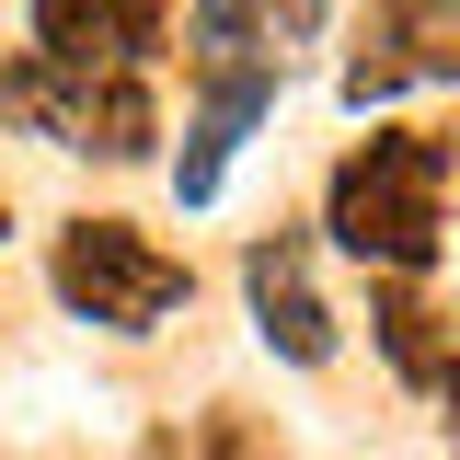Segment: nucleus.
I'll return each mask as SVG.
<instances>
[{
	"instance_id": "1",
	"label": "nucleus",
	"mask_w": 460,
	"mask_h": 460,
	"mask_svg": "<svg viewBox=\"0 0 460 460\" xmlns=\"http://www.w3.org/2000/svg\"><path fill=\"white\" fill-rule=\"evenodd\" d=\"M323 230H334L357 265H380V277H426L438 265V230H449V138H426V127L357 138L334 162Z\"/></svg>"
},
{
	"instance_id": "2",
	"label": "nucleus",
	"mask_w": 460,
	"mask_h": 460,
	"mask_svg": "<svg viewBox=\"0 0 460 460\" xmlns=\"http://www.w3.org/2000/svg\"><path fill=\"white\" fill-rule=\"evenodd\" d=\"M47 277H58V299H69L81 323H104V334H150V323H172V311L196 299V277L172 265L150 230H127V219H69L58 253H47Z\"/></svg>"
},
{
	"instance_id": "3",
	"label": "nucleus",
	"mask_w": 460,
	"mask_h": 460,
	"mask_svg": "<svg viewBox=\"0 0 460 460\" xmlns=\"http://www.w3.org/2000/svg\"><path fill=\"white\" fill-rule=\"evenodd\" d=\"M0 115L58 138V150H93V162H150V138H162L150 81H81L58 58H12L0 69Z\"/></svg>"
},
{
	"instance_id": "4",
	"label": "nucleus",
	"mask_w": 460,
	"mask_h": 460,
	"mask_svg": "<svg viewBox=\"0 0 460 460\" xmlns=\"http://www.w3.org/2000/svg\"><path fill=\"white\" fill-rule=\"evenodd\" d=\"M323 35V0H196L184 69L196 81H288V58Z\"/></svg>"
},
{
	"instance_id": "5",
	"label": "nucleus",
	"mask_w": 460,
	"mask_h": 460,
	"mask_svg": "<svg viewBox=\"0 0 460 460\" xmlns=\"http://www.w3.org/2000/svg\"><path fill=\"white\" fill-rule=\"evenodd\" d=\"M172 0H35V58L81 69V81H138L162 58Z\"/></svg>"
},
{
	"instance_id": "6",
	"label": "nucleus",
	"mask_w": 460,
	"mask_h": 460,
	"mask_svg": "<svg viewBox=\"0 0 460 460\" xmlns=\"http://www.w3.org/2000/svg\"><path fill=\"white\" fill-rule=\"evenodd\" d=\"M242 299H253V323H265V345H277L288 368H323V357H334V311H323V288H311L299 230H265V242L242 253Z\"/></svg>"
},
{
	"instance_id": "7",
	"label": "nucleus",
	"mask_w": 460,
	"mask_h": 460,
	"mask_svg": "<svg viewBox=\"0 0 460 460\" xmlns=\"http://www.w3.org/2000/svg\"><path fill=\"white\" fill-rule=\"evenodd\" d=\"M402 81H460V0H392L368 58H345V104H392Z\"/></svg>"
},
{
	"instance_id": "8",
	"label": "nucleus",
	"mask_w": 460,
	"mask_h": 460,
	"mask_svg": "<svg viewBox=\"0 0 460 460\" xmlns=\"http://www.w3.org/2000/svg\"><path fill=\"white\" fill-rule=\"evenodd\" d=\"M208 104H196V127H184V162H172V184H184V208H208L219 196V172H230V150H242V127L277 104V81H196Z\"/></svg>"
},
{
	"instance_id": "9",
	"label": "nucleus",
	"mask_w": 460,
	"mask_h": 460,
	"mask_svg": "<svg viewBox=\"0 0 460 460\" xmlns=\"http://www.w3.org/2000/svg\"><path fill=\"white\" fill-rule=\"evenodd\" d=\"M368 323H380V345H392V368H402V380H449V357H438V311L414 299V277L380 288V311H368Z\"/></svg>"
},
{
	"instance_id": "10",
	"label": "nucleus",
	"mask_w": 460,
	"mask_h": 460,
	"mask_svg": "<svg viewBox=\"0 0 460 460\" xmlns=\"http://www.w3.org/2000/svg\"><path fill=\"white\" fill-rule=\"evenodd\" d=\"M150 460H265V438H253L242 414H196V426H162Z\"/></svg>"
},
{
	"instance_id": "11",
	"label": "nucleus",
	"mask_w": 460,
	"mask_h": 460,
	"mask_svg": "<svg viewBox=\"0 0 460 460\" xmlns=\"http://www.w3.org/2000/svg\"><path fill=\"white\" fill-rule=\"evenodd\" d=\"M438 392H449V449H460V368H449V380H438Z\"/></svg>"
},
{
	"instance_id": "12",
	"label": "nucleus",
	"mask_w": 460,
	"mask_h": 460,
	"mask_svg": "<svg viewBox=\"0 0 460 460\" xmlns=\"http://www.w3.org/2000/svg\"><path fill=\"white\" fill-rule=\"evenodd\" d=\"M0 219H12V208H0Z\"/></svg>"
}]
</instances>
